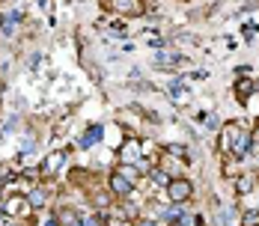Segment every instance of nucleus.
<instances>
[{
  "mask_svg": "<svg viewBox=\"0 0 259 226\" xmlns=\"http://www.w3.org/2000/svg\"><path fill=\"white\" fill-rule=\"evenodd\" d=\"M27 205H30V208H45V205H48V191H45V188H33V191L27 194Z\"/></svg>",
  "mask_w": 259,
  "mask_h": 226,
  "instance_id": "5",
  "label": "nucleus"
},
{
  "mask_svg": "<svg viewBox=\"0 0 259 226\" xmlns=\"http://www.w3.org/2000/svg\"><path fill=\"white\" fill-rule=\"evenodd\" d=\"M107 188H110V194H113V197H131V191H134V185H131L125 176H119L116 170H113L110 178H107Z\"/></svg>",
  "mask_w": 259,
  "mask_h": 226,
  "instance_id": "4",
  "label": "nucleus"
},
{
  "mask_svg": "<svg viewBox=\"0 0 259 226\" xmlns=\"http://www.w3.org/2000/svg\"><path fill=\"white\" fill-rule=\"evenodd\" d=\"M87 131H90V134L83 137V146H90L93 140H102V125H96V128H87Z\"/></svg>",
  "mask_w": 259,
  "mask_h": 226,
  "instance_id": "14",
  "label": "nucleus"
},
{
  "mask_svg": "<svg viewBox=\"0 0 259 226\" xmlns=\"http://www.w3.org/2000/svg\"><path fill=\"white\" fill-rule=\"evenodd\" d=\"M140 158H143V143L134 134H128L122 140V149H119V164H137Z\"/></svg>",
  "mask_w": 259,
  "mask_h": 226,
  "instance_id": "2",
  "label": "nucleus"
},
{
  "mask_svg": "<svg viewBox=\"0 0 259 226\" xmlns=\"http://www.w3.org/2000/svg\"><path fill=\"white\" fill-rule=\"evenodd\" d=\"M173 226H200V217H194V214L182 211V214H179V220H176Z\"/></svg>",
  "mask_w": 259,
  "mask_h": 226,
  "instance_id": "12",
  "label": "nucleus"
},
{
  "mask_svg": "<svg viewBox=\"0 0 259 226\" xmlns=\"http://www.w3.org/2000/svg\"><path fill=\"white\" fill-rule=\"evenodd\" d=\"M27 208V197L24 194H12V197H6V200H0V214L3 217H21Z\"/></svg>",
  "mask_w": 259,
  "mask_h": 226,
  "instance_id": "3",
  "label": "nucleus"
},
{
  "mask_svg": "<svg viewBox=\"0 0 259 226\" xmlns=\"http://www.w3.org/2000/svg\"><path fill=\"white\" fill-rule=\"evenodd\" d=\"M116 173H119V176H125L131 185H137V182H140V170H137L134 164H119V167H116Z\"/></svg>",
  "mask_w": 259,
  "mask_h": 226,
  "instance_id": "8",
  "label": "nucleus"
},
{
  "mask_svg": "<svg viewBox=\"0 0 259 226\" xmlns=\"http://www.w3.org/2000/svg\"><path fill=\"white\" fill-rule=\"evenodd\" d=\"M149 178H152V185H158V188H167L170 178H176V176H170V173L161 170V167H152V170H149Z\"/></svg>",
  "mask_w": 259,
  "mask_h": 226,
  "instance_id": "6",
  "label": "nucleus"
},
{
  "mask_svg": "<svg viewBox=\"0 0 259 226\" xmlns=\"http://www.w3.org/2000/svg\"><path fill=\"white\" fill-rule=\"evenodd\" d=\"M253 188H256V178H253V176H241L238 182H235V194H238V197H244V194H250Z\"/></svg>",
  "mask_w": 259,
  "mask_h": 226,
  "instance_id": "7",
  "label": "nucleus"
},
{
  "mask_svg": "<svg viewBox=\"0 0 259 226\" xmlns=\"http://www.w3.org/2000/svg\"><path fill=\"white\" fill-rule=\"evenodd\" d=\"M167 191V200L170 202H176V205H182V202H188L191 197H194V185H191V178H170V185L164 188Z\"/></svg>",
  "mask_w": 259,
  "mask_h": 226,
  "instance_id": "1",
  "label": "nucleus"
},
{
  "mask_svg": "<svg viewBox=\"0 0 259 226\" xmlns=\"http://www.w3.org/2000/svg\"><path fill=\"white\" fill-rule=\"evenodd\" d=\"M241 226H259V211H244L241 214Z\"/></svg>",
  "mask_w": 259,
  "mask_h": 226,
  "instance_id": "13",
  "label": "nucleus"
},
{
  "mask_svg": "<svg viewBox=\"0 0 259 226\" xmlns=\"http://www.w3.org/2000/svg\"><path fill=\"white\" fill-rule=\"evenodd\" d=\"M137 226H158V223H155V220H140Z\"/></svg>",
  "mask_w": 259,
  "mask_h": 226,
  "instance_id": "16",
  "label": "nucleus"
},
{
  "mask_svg": "<svg viewBox=\"0 0 259 226\" xmlns=\"http://www.w3.org/2000/svg\"><path fill=\"white\" fill-rule=\"evenodd\" d=\"M42 226H60V217H57V211H54V214H51V217H48V220H45Z\"/></svg>",
  "mask_w": 259,
  "mask_h": 226,
  "instance_id": "15",
  "label": "nucleus"
},
{
  "mask_svg": "<svg viewBox=\"0 0 259 226\" xmlns=\"http://www.w3.org/2000/svg\"><path fill=\"white\" fill-rule=\"evenodd\" d=\"M60 164H63V152H57V155H54L51 161H45V164H42V170H39V173H54V170H57V167H60Z\"/></svg>",
  "mask_w": 259,
  "mask_h": 226,
  "instance_id": "11",
  "label": "nucleus"
},
{
  "mask_svg": "<svg viewBox=\"0 0 259 226\" xmlns=\"http://www.w3.org/2000/svg\"><path fill=\"white\" fill-rule=\"evenodd\" d=\"M253 89H256V86H253L250 80H238V83H235V96H238V99H247Z\"/></svg>",
  "mask_w": 259,
  "mask_h": 226,
  "instance_id": "10",
  "label": "nucleus"
},
{
  "mask_svg": "<svg viewBox=\"0 0 259 226\" xmlns=\"http://www.w3.org/2000/svg\"><path fill=\"white\" fill-rule=\"evenodd\" d=\"M167 152H170V155H176L179 161H188V158H194V155H191V149H188V146H182V143H167Z\"/></svg>",
  "mask_w": 259,
  "mask_h": 226,
  "instance_id": "9",
  "label": "nucleus"
}]
</instances>
